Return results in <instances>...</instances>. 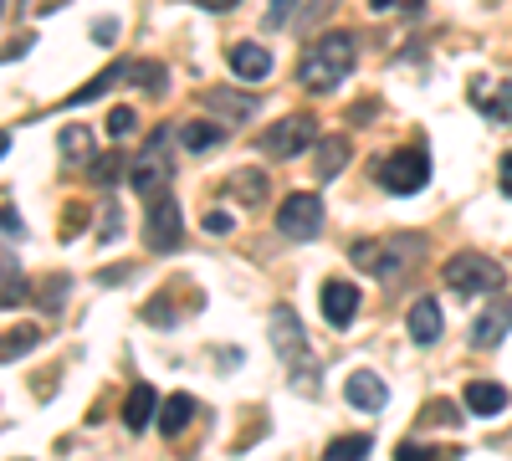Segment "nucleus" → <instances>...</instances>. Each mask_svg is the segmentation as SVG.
<instances>
[{
	"label": "nucleus",
	"mask_w": 512,
	"mask_h": 461,
	"mask_svg": "<svg viewBox=\"0 0 512 461\" xmlns=\"http://www.w3.org/2000/svg\"><path fill=\"white\" fill-rule=\"evenodd\" d=\"M349 72H354V36L349 31L318 36L313 47L303 52V62H297V82H303L308 93H333Z\"/></svg>",
	"instance_id": "1"
},
{
	"label": "nucleus",
	"mask_w": 512,
	"mask_h": 461,
	"mask_svg": "<svg viewBox=\"0 0 512 461\" xmlns=\"http://www.w3.org/2000/svg\"><path fill=\"white\" fill-rule=\"evenodd\" d=\"M175 144H180V123H164V129H154V134H149L144 154L134 159L128 180H134V190H139L144 200L164 195V190H169V180H175V154H169Z\"/></svg>",
	"instance_id": "2"
},
{
	"label": "nucleus",
	"mask_w": 512,
	"mask_h": 461,
	"mask_svg": "<svg viewBox=\"0 0 512 461\" xmlns=\"http://www.w3.org/2000/svg\"><path fill=\"white\" fill-rule=\"evenodd\" d=\"M425 251V236L405 231V236H390V241H354V262L364 272H374L379 282H400Z\"/></svg>",
	"instance_id": "3"
},
{
	"label": "nucleus",
	"mask_w": 512,
	"mask_h": 461,
	"mask_svg": "<svg viewBox=\"0 0 512 461\" xmlns=\"http://www.w3.org/2000/svg\"><path fill=\"white\" fill-rule=\"evenodd\" d=\"M272 349L282 354V364L292 369V380L297 385H318L313 380V349H308V333H303V323H297V313L282 303V308H272Z\"/></svg>",
	"instance_id": "4"
},
{
	"label": "nucleus",
	"mask_w": 512,
	"mask_h": 461,
	"mask_svg": "<svg viewBox=\"0 0 512 461\" xmlns=\"http://www.w3.org/2000/svg\"><path fill=\"white\" fill-rule=\"evenodd\" d=\"M374 180L390 195H420L425 185H431V154H425V149H400L390 159H379Z\"/></svg>",
	"instance_id": "5"
},
{
	"label": "nucleus",
	"mask_w": 512,
	"mask_h": 461,
	"mask_svg": "<svg viewBox=\"0 0 512 461\" xmlns=\"http://www.w3.org/2000/svg\"><path fill=\"white\" fill-rule=\"evenodd\" d=\"M441 277H446V287L451 292H497L502 287V267L487 257V251H456V257L441 267Z\"/></svg>",
	"instance_id": "6"
},
{
	"label": "nucleus",
	"mask_w": 512,
	"mask_h": 461,
	"mask_svg": "<svg viewBox=\"0 0 512 461\" xmlns=\"http://www.w3.org/2000/svg\"><path fill=\"white\" fill-rule=\"evenodd\" d=\"M144 241H149V251H159V257L180 251V241H185V211L175 205V195H169V190L149 200V211H144Z\"/></svg>",
	"instance_id": "7"
},
{
	"label": "nucleus",
	"mask_w": 512,
	"mask_h": 461,
	"mask_svg": "<svg viewBox=\"0 0 512 461\" xmlns=\"http://www.w3.org/2000/svg\"><path fill=\"white\" fill-rule=\"evenodd\" d=\"M318 144V123L308 113H287L282 123H272V129L262 134V154L267 159H292V154H303Z\"/></svg>",
	"instance_id": "8"
},
{
	"label": "nucleus",
	"mask_w": 512,
	"mask_h": 461,
	"mask_svg": "<svg viewBox=\"0 0 512 461\" xmlns=\"http://www.w3.org/2000/svg\"><path fill=\"white\" fill-rule=\"evenodd\" d=\"M277 231L287 241H313L323 231V200L318 195H287L277 211Z\"/></svg>",
	"instance_id": "9"
},
{
	"label": "nucleus",
	"mask_w": 512,
	"mask_h": 461,
	"mask_svg": "<svg viewBox=\"0 0 512 461\" xmlns=\"http://www.w3.org/2000/svg\"><path fill=\"white\" fill-rule=\"evenodd\" d=\"M507 333H512V303H507V298H492V303L477 313V323H472V344H477V349H497Z\"/></svg>",
	"instance_id": "10"
},
{
	"label": "nucleus",
	"mask_w": 512,
	"mask_h": 461,
	"mask_svg": "<svg viewBox=\"0 0 512 461\" xmlns=\"http://www.w3.org/2000/svg\"><path fill=\"white\" fill-rule=\"evenodd\" d=\"M323 318L333 328H349L359 318V287L354 282H323Z\"/></svg>",
	"instance_id": "11"
},
{
	"label": "nucleus",
	"mask_w": 512,
	"mask_h": 461,
	"mask_svg": "<svg viewBox=\"0 0 512 461\" xmlns=\"http://www.w3.org/2000/svg\"><path fill=\"white\" fill-rule=\"evenodd\" d=\"M344 395H349V405H359V410H384V400H390V390H384V380L374 369H354L349 380H344Z\"/></svg>",
	"instance_id": "12"
},
{
	"label": "nucleus",
	"mask_w": 512,
	"mask_h": 461,
	"mask_svg": "<svg viewBox=\"0 0 512 461\" xmlns=\"http://www.w3.org/2000/svg\"><path fill=\"white\" fill-rule=\"evenodd\" d=\"M231 72L241 82H262L272 72V52L256 47V41H236V47H231Z\"/></svg>",
	"instance_id": "13"
},
{
	"label": "nucleus",
	"mask_w": 512,
	"mask_h": 461,
	"mask_svg": "<svg viewBox=\"0 0 512 461\" xmlns=\"http://www.w3.org/2000/svg\"><path fill=\"white\" fill-rule=\"evenodd\" d=\"M154 415H159V395H154L149 385H134V390H128V400H123V426H128V431L159 426Z\"/></svg>",
	"instance_id": "14"
},
{
	"label": "nucleus",
	"mask_w": 512,
	"mask_h": 461,
	"mask_svg": "<svg viewBox=\"0 0 512 461\" xmlns=\"http://www.w3.org/2000/svg\"><path fill=\"white\" fill-rule=\"evenodd\" d=\"M461 405L472 410V415H502L507 390H502V385H492V380H472V385L461 390Z\"/></svg>",
	"instance_id": "15"
},
{
	"label": "nucleus",
	"mask_w": 512,
	"mask_h": 461,
	"mask_svg": "<svg viewBox=\"0 0 512 461\" xmlns=\"http://www.w3.org/2000/svg\"><path fill=\"white\" fill-rule=\"evenodd\" d=\"M472 103L492 123H512V88H497V82H472Z\"/></svg>",
	"instance_id": "16"
},
{
	"label": "nucleus",
	"mask_w": 512,
	"mask_h": 461,
	"mask_svg": "<svg viewBox=\"0 0 512 461\" xmlns=\"http://www.w3.org/2000/svg\"><path fill=\"white\" fill-rule=\"evenodd\" d=\"M190 421H195V400H190L185 390H180V395H169V400L159 405V431H164L169 441H175Z\"/></svg>",
	"instance_id": "17"
},
{
	"label": "nucleus",
	"mask_w": 512,
	"mask_h": 461,
	"mask_svg": "<svg viewBox=\"0 0 512 461\" xmlns=\"http://www.w3.org/2000/svg\"><path fill=\"white\" fill-rule=\"evenodd\" d=\"M405 323H410V339H415V344H436V339H441V308H436L431 298H420Z\"/></svg>",
	"instance_id": "18"
},
{
	"label": "nucleus",
	"mask_w": 512,
	"mask_h": 461,
	"mask_svg": "<svg viewBox=\"0 0 512 461\" xmlns=\"http://www.w3.org/2000/svg\"><path fill=\"white\" fill-rule=\"evenodd\" d=\"M205 108H210V113H221L226 123H241V118H251V113H256V98H246V93H221V88H210V93H205Z\"/></svg>",
	"instance_id": "19"
},
{
	"label": "nucleus",
	"mask_w": 512,
	"mask_h": 461,
	"mask_svg": "<svg viewBox=\"0 0 512 461\" xmlns=\"http://www.w3.org/2000/svg\"><path fill=\"white\" fill-rule=\"evenodd\" d=\"M226 134H231V123H185V129H180V144H185L190 154H205V149L226 144Z\"/></svg>",
	"instance_id": "20"
},
{
	"label": "nucleus",
	"mask_w": 512,
	"mask_h": 461,
	"mask_svg": "<svg viewBox=\"0 0 512 461\" xmlns=\"http://www.w3.org/2000/svg\"><path fill=\"white\" fill-rule=\"evenodd\" d=\"M349 159V139L344 134H328L318 139V180H338V170H344Z\"/></svg>",
	"instance_id": "21"
},
{
	"label": "nucleus",
	"mask_w": 512,
	"mask_h": 461,
	"mask_svg": "<svg viewBox=\"0 0 512 461\" xmlns=\"http://www.w3.org/2000/svg\"><path fill=\"white\" fill-rule=\"evenodd\" d=\"M57 149H62V159H67V164L93 159V129H82V123H67L62 139H57Z\"/></svg>",
	"instance_id": "22"
},
{
	"label": "nucleus",
	"mask_w": 512,
	"mask_h": 461,
	"mask_svg": "<svg viewBox=\"0 0 512 461\" xmlns=\"http://www.w3.org/2000/svg\"><path fill=\"white\" fill-rule=\"evenodd\" d=\"M231 195H241L246 205H262L267 200V170H236L231 175Z\"/></svg>",
	"instance_id": "23"
},
{
	"label": "nucleus",
	"mask_w": 512,
	"mask_h": 461,
	"mask_svg": "<svg viewBox=\"0 0 512 461\" xmlns=\"http://www.w3.org/2000/svg\"><path fill=\"white\" fill-rule=\"evenodd\" d=\"M123 164H128L123 154H98V159L88 164V180H93V185H118V175H123Z\"/></svg>",
	"instance_id": "24"
},
{
	"label": "nucleus",
	"mask_w": 512,
	"mask_h": 461,
	"mask_svg": "<svg viewBox=\"0 0 512 461\" xmlns=\"http://www.w3.org/2000/svg\"><path fill=\"white\" fill-rule=\"evenodd\" d=\"M41 344V328H11L6 333V364H16L21 354H31Z\"/></svg>",
	"instance_id": "25"
},
{
	"label": "nucleus",
	"mask_w": 512,
	"mask_h": 461,
	"mask_svg": "<svg viewBox=\"0 0 512 461\" xmlns=\"http://www.w3.org/2000/svg\"><path fill=\"white\" fill-rule=\"evenodd\" d=\"M369 451H374V441H369V436H338L323 456H328V461H349V456H369Z\"/></svg>",
	"instance_id": "26"
},
{
	"label": "nucleus",
	"mask_w": 512,
	"mask_h": 461,
	"mask_svg": "<svg viewBox=\"0 0 512 461\" xmlns=\"http://www.w3.org/2000/svg\"><path fill=\"white\" fill-rule=\"evenodd\" d=\"M21 298H26V277H21V267H16V251H6V292H0V303L16 308Z\"/></svg>",
	"instance_id": "27"
},
{
	"label": "nucleus",
	"mask_w": 512,
	"mask_h": 461,
	"mask_svg": "<svg viewBox=\"0 0 512 461\" xmlns=\"http://www.w3.org/2000/svg\"><path fill=\"white\" fill-rule=\"evenodd\" d=\"M128 82H149V93H164V67L159 62H128Z\"/></svg>",
	"instance_id": "28"
},
{
	"label": "nucleus",
	"mask_w": 512,
	"mask_h": 461,
	"mask_svg": "<svg viewBox=\"0 0 512 461\" xmlns=\"http://www.w3.org/2000/svg\"><path fill=\"white\" fill-rule=\"evenodd\" d=\"M62 303H67V277H47V287H41V308L62 313Z\"/></svg>",
	"instance_id": "29"
},
{
	"label": "nucleus",
	"mask_w": 512,
	"mask_h": 461,
	"mask_svg": "<svg viewBox=\"0 0 512 461\" xmlns=\"http://www.w3.org/2000/svg\"><path fill=\"white\" fill-rule=\"evenodd\" d=\"M108 134H113V139L134 134V108H113V113H108Z\"/></svg>",
	"instance_id": "30"
},
{
	"label": "nucleus",
	"mask_w": 512,
	"mask_h": 461,
	"mask_svg": "<svg viewBox=\"0 0 512 461\" xmlns=\"http://www.w3.org/2000/svg\"><path fill=\"white\" fill-rule=\"evenodd\" d=\"M210 236H231V226H236V216L231 211H205V221H200Z\"/></svg>",
	"instance_id": "31"
},
{
	"label": "nucleus",
	"mask_w": 512,
	"mask_h": 461,
	"mask_svg": "<svg viewBox=\"0 0 512 461\" xmlns=\"http://www.w3.org/2000/svg\"><path fill=\"white\" fill-rule=\"evenodd\" d=\"M369 6L379 11V16H390V11H400V16H410V11H420L425 0H369Z\"/></svg>",
	"instance_id": "32"
},
{
	"label": "nucleus",
	"mask_w": 512,
	"mask_h": 461,
	"mask_svg": "<svg viewBox=\"0 0 512 461\" xmlns=\"http://www.w3.org/2000/svg\"><path fill=\"white\" fill-rule=\"evenodd\" d=\"M292 11H297V0H272L267 26H272V31H277V26H287V21H292Z\"/></svg>",
	"instance_id": "33"
},
{
	"label": "nucleus",
	"mask_w": 512,
	"mask_h": 461,
	"mask_svg": "<svg viewBox=\"0 0 512 461\" xmlns=\"http://www.w3.org/2000/svg\"><path fill=\"white\" fill-rule=\"evenodd\" d=\"M88 226V205H67V221H62V236H77Z\"/></svg>",
	"instance_id": "34"
},
{
	"label": "nucleus",
	"mask_w": 512,
	"mask_h": 461,
	"mask_svg": "<svg viewBox=\"0 0 512 461\" xmlns=\"http://www.w3.org/2000/svg\"><path fill=\"white\" fill-rule=\"evenodd\" d=\"M118 231H123V216H118V205H108V216H103L98 236H103V241H118Z\"/></svg>",
	"instance_id": "35"
},
{
	"label": "nucleus",
	"mask_w": 512,
	"mask_h": 461,
	"mask_svg": "<svg viewBox=\"0 0 512 461\" xmlns=\"http://www.w3.org/2000/svg\"><path fill=\"white\" fill-rule=\"evenodd\" d=\"M338 11V0H308V21H328Z\"/></svg>",
	"instance_id": "36"
},
{
	"label": "nucleus",
	"mask_w": 512,
	"mask_h": 461,
	"mask_svg": "<svg viewBox=\"0 0 512 461\" xmlns=\"http://www.w3.org/2000/svg\"><path fill=\"white\" fill-rule=\"evenodd\" d=\"M431 415H436V421H441V426H456V421H461V415H456V410H451L446 400H436V405H431Z\"/></svg>",
	"instance_id": "37"
},
{
	"label": "nucleus",
	"mask_w": 512,
	"mask_h": 461,
	"mask_svg": "<svg viewBox=\"0 0 512 461\" xmlns=\"http://www.w3.org/2000/svg\"><path fill=\"white\" fill-rule=\"evenodd\" d=\"M190 6H200V11H236L241 0H190Z\"/></svg>",
	"instance_id": "38"
},
{
	"label": "nucleus",
	"mask_w": 512,
	"mask_h": 461,
	"mask_svg": "<svg viewBox=\"0 0 512 461\" xmlns=\"http://www.w3.org/2000/svg\"><path fill=\"white\" fill-rule=\"evenodd\" d=\"M502 195H507V200H512V154H507V159H502Z\"/></svg>",
	"instance_id": "39"
},
{
	"label": "nucleus",
	"mask_w": 512,
	"mask_h": 461,
	"mask_svg": "<svg viewBox=\"0 0 512 461\" xmlns=\"http://www.w3.org/2000/svg\"><path fill=\"white\" fill-rule=\"evenodd\" d=\"M6 236H11V241L21 236V221H16V211H11V205H6Z\"/></svg>",
	"instance_id": "40"
},
{
	"label": "nucleus",
	"mask_w": 512,
	"mask_h": 461,
	"mask_svg": "<svg viewBox=\"0 0 512 461\" xmlns=\"http://www.w3.org/2000/svg\"><path fill=\"white\" fill-rule=\"evenodd\" d=\"M123 277H128V267H113V272H98V282H108V287H113V282H123Z\"/></svg>",
	"instance_id": "41"
}]
</instances>
